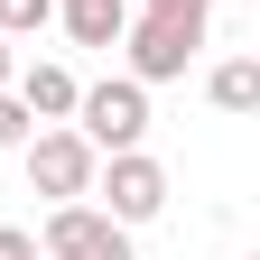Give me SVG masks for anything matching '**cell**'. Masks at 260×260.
Listing matches in <instances>:
<instances>
[{
	"label": "cell",
	"instance_id": "1",
	"mask_svg": "<svg viewBox=\"0 0 260 260\" xmlns=\"http://www.w3.org/2000/svg\"><path fill=\"white\" fill-rule=\"evenodd\" d=\"M75 130H84L103 158H112V149H140V140H149V84H140V75L84 84V93H75Z\"/></svg>",
	"mask_w": 260,
	"mask_h": 260
},
{
	"label": "cell",
	"instance_id": "2",
	"mask_svg": "<svg viewBox=\"0 0 260 260\" xmlns=\"http://www.w3.org/2000/svg\"><path fill=\"white\" fill-rule=\"evenodd\" d=\"M28 186L56 195V205H75V195H93V168H103V149L84 140V130H28Z\"/></svg>",
	"mask_w": 260,
	"mask_h": 260
},
{
	"label": "cell",
	"instance_id": "3",
	"mask_svg": "<svg viewBox=\"0 0 260 260\" xmlns=\"http://www.w3.org/2000/svg\"><path fill=\"white\" fill-rule=\"evenodd\" d=\"M121 47H130V75L140 84H168V75H186V56L205 47V19H177V10L121 19Z\"/></svg>",
	"mask_w": 260,
	"mask_h": 260
},
{
	"label": "cell",
	"instance_id": "4",
	"mask_svg": "<svg viewBox=\"0 0 260 260\" xmlns=\"http://www.w3.org/2000/svg\"><path fill=\"white\" fill-rule=\"evenodd\" d=\"M93 186H103L112 223H158L168 214V168H158L149 149H112V168H93Z\"/></svg>",
	"mask_w": 260,
	"mask_h": 260
},
{
	"label": "cell",
	"instance_id": "5",
	"mask_svg": "<svg viewBox=\"0 0 260 260\" xmlns=\"http://www.w3.org/2000/svg\"><path fill=\"white\" fill-rule=\"evenodd\" d=\"M47 260H130V223H112L103 205H56L47 214Z\"/></svg>",
	"mask_w": 260,
	"mask_h": 260
},
{
	"label": "cell",
	"instance_id": "6",
	"mask_svg": "<svg viewBox=\"0 0 260 260\" xmlns=\"http://www.w3.org/2000/svg\"><path fill=\"white\" fill-rule=\"evenodd\" d=\"M10 93L28 103V121H75V93H84V84L65 75V65H19Z\"/></svg>",
	"mask_w": 260,
	"mask_h": 260
},
{
	"label": "cell",
	"instance_id": "7",
	"mask_svg": "<svg viewBox=\"0 0 260 260\" xmlns=\"http://www.w3.org/2000/svg\"><path fill=\"white\" fill-rule=\"evenodd\" d=\"M56 19H65V38H75V47H121L130 0H56Z\"/></svg>",
	"mask_w": 260,
	"mask_h": 260
},
{
	"label": "cell",
	"instance_id": "8",
	"mask_svg": "<svg viewBox=\"0 0 260 260\" xmlns=\"http://www.w3.org/2000/svg\"><path fill=\"white\" fill-rule=\"evenodd\" d=\"M205 93H214V112H251V103H260V65H251V56L214 65V84H205Z\"/></svg>",
	"mask_w": 260,
	"mask_h": 260
},
{
	"label": "cell",
	"instance_id": "9",
	"mask_svg": "<svg viewBox=\"0 0 260 260\" xmlns=\"http://www.w3.org/2000/svg\"><path fill=\"white\" fill-rule=\"evenodd\" d=\"M56 19V0H0V38H38Z\"/></svg>",
	"mask_w": 260,
	"mask_h": 260
},
{
	"label": "cell",
	"instance_id": "10",
	"mask_svg": "<svg viewBox=\"0 0 260 260\" xmlns=\"http://www.w3.org/2000/svg\"><path fill=\"white\" fill-rule=\"evenodd\" d=\"M28 130H38V121H28V103H19V93H10V84H0V149H19V140H28Z\"/></svg>",
	"mask_w": 260,
	"mask_h": 260
},
{
	"label": "cell",
	"instance_id": "11",
	"mask_svg": "<svg viewBox=\"0 0 260 260\" xmlns=\"http://www.w3.org/2000/svg\"><path fill=\"white\" fill-rule=\"evenodd\" d=\"M0 260H38V233H19V223H0Z\"/></svg>",
	"mask_w": 260,
	"mask_h": 260
},
{
	"label": "cell",
	"instance_id": "12",
	"mask_svg": "<svg viewBox=\"0 0 260 260\" xmlns=\"http://www.w3.org/2000/svg\"><path fill=\"white\" fill-rule=\"evenodd\" d=\"M149 10H177V19H205L214 0H149Z\"/></svg>",
	"mask_w": 260,
	"mask_h": 260
},
{
	"label": "cell",
	"instance_id": "13",
	"mask_svg": "<svg viewBox=\"0 0 260 260\" xmlns=\"http://www.w3.org/2000/svg\"><path fill=\"white\" fill-rule=\"evenodd\" d=\"M10 47H19V38H0V84H10V75H19V56H10Z\"/></svg>",
	"mask_w": 260,
	"mask_h": 260
}]
</instances>
